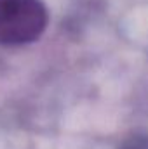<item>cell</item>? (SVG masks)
<instances>
[{"instance_id":"1","label":"cell","mask_w":148,"mask_h":149,"mask_svg":"<svg viewBox=\"0 0 148 149\" xmlns=\"http://www.w3.org/2000/svg\"><path fill=\"white\" fill-rule=\"evenodd\" d=\"M49 12L42 0H0V45L35 42L47 28Z\"/></svg>"}]
</instances>
